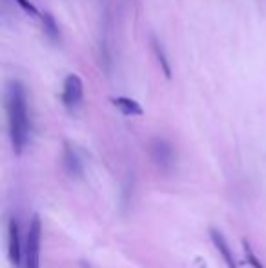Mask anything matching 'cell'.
Listing matches in <instances>:
<instances>
[{
  "label": "cell",
  "mask_w": 266,
  "mask_h": 268,
  "mask_svg": "<svg viewBox=\"0 0 266 268\" xmlns=\"http://www.w3.org/2000/svg\"><path fill=\"white\" fill-rule=\"evenodd\" d=\"M8 252H10V261L13 266L19 268L22 263V246H21V232H19V223L15 219H10V226H8Z\"/></svg>",
  "instance_id": "5"
},
{
  "label": "cell",
  "mask_w": 266,
  "mask_h": 268,
  "mask_svg": "<svg viewBox=\"0 0 266 268\" xmlns=\"http://www.w3.org/2000/svg\"><path fill=\"white\" fill-rule=\"evenodd\" d=\"M84 268H90V266H86V264H84Z\"/></svg>",
  "instance_id": "13"
},
{
  "label": "cell",
  "mask_w": 266,
  "mask_h": 268,
  "mask_svg": "<svg viewBox=\"0 0 266 268\" xmlns=\"http://www.w3.org/2000/svg\"><path fill=\"white\" fill-rule=\"evenodd\" d=\"M150 153L151 159L155 161V164L162 170H170L173 166V161H175V153H173V148L168 141L164 139H153L150 144Z\"/></svg>",
  "instance_id": "4"
},
{
  "label": "cell",
  "mask_w": 266,
  "mask_h": 268,
  "mask_svg": "<svg viewBox=\"0 0 266 268\" xmlns=\"http://www.w3.org/2000/svg\"><path fill=\"white\" fill-rule=\"evenodd\" d=\"M210 237H211V243L215 246V250L219 252V255L222 257V261L226 263L228 268H237V261L233 257V252H231L230 243L226 241L224 233L219 230V228H210Z\"/></svg>",
  "instance_id": "6"
},
{
  "label": "cell",
  "mask_w": 266,
  "mask_h": 268,
  "mask_svg": "<svg viewBox=\"0 0 266 268\" xmlns=\"http://www.w3.org/2000/svg\"><path fill=\"white\" fill-rule=\"evenodd\" d=\"M41 21H42V30H44L46 37L53 42L59 41V39H61V31H59V26H57V22H55V17L46 11V13L41 15Z\"/></svg>",
  "instance_id": "10"
},
{
  "label": "cell",
  "mask_w": 266,
  "mask_h": 268,
  "mask_svg": "<svg viewBox=\"0 0 266 268\" xmlns=\"http://www.w3.org/2000/svg\"><path fill=\"white\" fill-rule=\"evenodd\" d=\"M242 248H244V255H246V261L250 263L251 268H264V264L259 261V257L255 255V252H253V248L250 246V243L248 241H242Z\"/></svg>",
  "instance_id": "11"
},
{
  "label": "cell",
  "mask_w": 266,
  "mask_h": 268,
  "mask_svg": "<svg viewBox=\"0 0 266 268\" xmlns=\"http://www.w3.org/2000/svg\"><path fill=\"white\" fill-rule=\"evenodd\" d=\"M64 168L71 177H81L82 175V162L70 144H64Z\"/></svg>",
  "instance_id": "7"
},
{
  "label": "cell",
  "mask_w": 266,
  "mask_h": 268,
  "mask_svg": "<svg viewBox=\"0 0 266 268\" xmlns=\"http://www.w3.org/2000/svg\"><path fill=\"white\" fill-rule=\"evenodd\" d=\"M84 97V84L82 79L75 73H71L64 79V88H62V102L68 108H77L82 102Z\"/></svg>",
  "instance_id": "3"
},
{
  "label": "cell",
  "mask_w": 266,
  "mask_h": 268,
  "mask_svg": "<svg viewBox=\"0 0 266 268\" xmlns=\"http://www.w3.org/2000/svg\"><path fill=\"white\" fill-rule=\"evenodd\" d=\"M41 241L42 223L41 215L35 213L31 217L28 235H26V268H41Z\"/></svg>",
  "instance_id": "2"
},
{
  "label": "cell",
  "mask_w": 266,
  "mask_h": 268,
  "mask_svg": "<svg viewBox=\"0 0 266 268\" xmlns=\"http://www.w3.org/2000/svg\"><path fill=\"white\" fill-rule=\"evenodd\" d=\"M111 104L117 108V110H121L124 115H142L144 110L135 99H130V97H111Z\"/></svg>",
  "instance_id": "8"
},
{
  "label": "cell",
  "mask_w": 266,
  "mask_h": 268,
  "mask_svg": "<svg viewBox=\"0 0 266 268\" xmlns=\"http://www.w3.org/2000/svg\"><path fill=\"white\" fill-rule=\"evenodd\" d=\"M150 41H151V48H153V53H155L157 62H159V66H161L162 73H164L166 79H170V77H171V68H170V62H168V57H166L164 50H162V44L157 41L155 35H151Z\"/></svg>",
  "instance_id": "9"
},
{
  "label": "cell",
  "mask_w": 266,
  "mask_h": 268,
  "mask_svg": "<svg viewBox=\"0 0 266 268\" xmlns=\"http://www.w3.org/2000/svg\"><path fill=\"white\" fill-rule=\"evenodd\" d=\"M15 2H17L19 6H21V8L26 11V13H30V15H33V17L39 15V10H37V8H35L33 4H31L30 0H15Z\"/></svg>",
  "instance_id": "12"
},
{
  "label": "cell",
  "mask_w": 266,
  "mask_h": 268,
  "mask_svg": "<svg viewBox=\"0 0 266 268\" xmlns=\"http://www.w3.org/2000/svg\"><path fill=\"white\" fill-rule=\"evenodd\" d=\"M6 112L10 124L11 144L17 155L24 152L30 137V113H28V97L24 84L19 81H10L6 88Z\"/></svg>",
  "instance_id": "1"
}]
</instances>
